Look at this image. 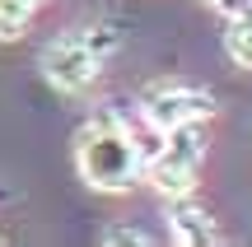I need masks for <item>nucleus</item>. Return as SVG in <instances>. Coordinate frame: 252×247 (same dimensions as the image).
Segmentation results:
<instances>
[{
    "instance_id": "nucleus-1",
    "label": "nucleus",
    "mask_w": 252,
    "mask_h": 247,
    "mask_svg": "<svg viewBox=\"0 0 252 247\" xmlns=\"http://www.w3.org/2000/svg\"><path fill=\"white\" fill-rule=\"evenodd\" d=\"M75 164L94 192H131L145 168V149L117 112H98L75 136Z\"/></svg>"
},
{
    "instance_id": "nucleus-2",
    "label": "nucleus",
    "mask_w": 252,
    "mask_h": 247,
    "mask_svg": "<svg viewBox=\"0 0 252 247\" xmlns=\"http://www.w3.org/2000/svg\"><path fill=\"white\" fill-rule=\"evenodd\" d=\"M201 159H206V131L201 121H182V126L159 131V149L150 154V182L159 196H187L196 187Z\"/></svg>"
},
{
    "instance_id": "nucleus-3",
    "label": "nucleus",
    "mask_w": 252,
    "mask_h": 247,
    "mask_svg": "<svg viewBox=\"0 0 252 247\" xmlns=\"http://www.w3.org/2000/svg\"><path fill=\"white\" fill-rule=\"evenodd\" d=\"M140 112H145V121L154 131H168V126H182V121H206L215 112V93L178 84V80H159V84L145 89Z\"/></svg>"
},
{
    "instance_id": "nucleus-4",
    "label": "nucleus",
    "mask_w": 252,
    "mask_h": 247,
    "mask_svg": "<svg viewBox=\"0 0 252 247\" xmlns=\"http://www.w3.org/2000/svg\"><path fill=\"white\" fill-rule=\"evenodd\" d=\"M103 70V56L84 42V33H61L56 42L42 47V75L47 84H56L61 93H80L98 80Z\"/></svg>"
},
{
    "instance_id": "nucleus-5",
    "label": "nucleus",
    "mask_w": 252,
    "mask_h": 247,
    "mask_svg": "<svg viewBox=\"0 0 252 247\" xmlns=\"http://www.w3.org/2000/svg\"><path fill=\"white\" fill-rule=\"evenodd\" d=\"M168 233L182 247H215L220 243V229L210 220V210L191 201V192L187 196H168Z\"/></svg>"
},
{
    "instance_id": "nucleus-6",
    "label": "nucleus",
    "mask_w": 252,
    "mask_h": 247,
    "mask_svg": "<svg viewBox=\"0 0 252 247\" xmlns=\"http://www.w3.org/2000/svg\"><path fill=\"white\" fill-rule=\"evenodd\" d=\"M224 52L234 56L238 65H248V70H252V9H238V14H229Z\"/></svg>"
},
{
    "instance_id": "nucleus-7",
    "label": "nucleus",
    "mask_w": 252,
    "mask_h": 247,
    "mask_svg": "<svg viewBox=\"0 0 252 247\" xmlns=\"http://www.w3.org/2000/svg\"><path fill=\"white\" fill-rule=\"evenodd\" d=\"M108 243H131V247H145L150 238H145L140 229H112V233H108Z\"/></svg>"
},
{
    "instance_id": "nucleus-8",
    "label": "nucleus",
    "mask_w": 252,
    "mask_h": 247,
    "mask_svg": "<svg viewBox=\"0 0 252 247\" xmlns=\"http://www.w3.org/2000/svg\"><path fill=\"white\" fill-rule=\"evenodd\" d=\"M206 5L220 14H238V9H252V0H206Z\"/></svg>"
},
{
    "instance_id": "nucleus-9",
    "label": "nucleus",
    "mask_w": 252,
    "mask_h": 247,
    "mask_svg": "<svg viewBox=\"0 0 252 247\" xmlns=\"http://www.w3.org/2000/svg\"><path fill=\"white\" fill-rule=\"evenodd\" d=\"M0 5H14V9H24V14H33V9H37V0H0Z\"/></svg>"
}]
</instances>
